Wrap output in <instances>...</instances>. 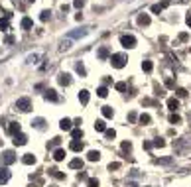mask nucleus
Here are the masks:
<instances>
[{
	"mask_svg": "<svg viewBox=\"0 0 191 187\" xmlns=\"http://www.w3.org/2000/svg\"><path fill=\"white\" fill-rule=\"evenodd\" d=\"M126 61H128V59H126L124 53H112L110 55V63H112V67H116V69H122L126 65Z\"/></svg>",
	"mask_w": 191,
	"mask_h": 187,
	"instance_id": "f257e3e1",
	"label": "nucleus"
},
{
	"mask_svg": "<svg viewBox=\"0 0 191 187\" xmlns=\"http://www.w3.org/2000/svg\"><path fill=\"white\" fill-rule=\"evenodd\" d=\"M16 160H18V158H16V154H14L12 150H6V152L0 154V163H2V166H12Z\"/></svg>",
	"mask_w": 191,
	"mask_h": 187,
	"instance_id": "f03ea898",
	"label": "nucleus"
},
{
	"mask_svg": "<svg viewBox=\"0 0 191 187\" xmlns=\"http://www.w3.org/2000/svg\"><path fill=\"white\" fill-rule=\"evenodd\" d=\"M120 44L126 49H132V47H136V38L130 36V34H124V36H120Z\"/></svg>",
	"mask_w": 191,
	"mask_h": 187,
	"instance_id": "7ed1b4c3",
	"label": "nucleus"
},
{
	"mask_svg": "<svg viewBox=\"0 0 191 187\" xmlns=\"http://www.w3.org/2000/svg\"><path fill=\"white\" fill-rule=\"evenodd\" d=\"M30 108H32V101H30L28 97H24V98H18V101H16V110L28 112Z\"/></svg>",
	"mask_w": 191,
	"mask_h": 187,
	"instance_id": "20e7f679",
	"label": "nucleus"
},
{
	"mask_svg": "<svg viewBox=\"0 0 191 187\" xmlns=\"http://www.w3.org/2000/svg\"><path fill=\"white\" fill-rule=\"evenodd\" d=\"M20 132H22V126L18 122H10V124H8V134L16 136V134H20Z\"/></svg>",
	"mask_w": 191,
	"mask_h": 187,
	"instance_id": "39448f33",
	"label": "nucleus"
},
{
	"mask_svg": "<svg viewBox=\"0 0 191 187\" xmlns=\"http://www.w3.org/2000/svg\"><path fill=\"white\" fill-rule=\"evenodd\" d=\"M24 144H28V136L26 134H16L14 136V146H24Z\"/></svg>",
	"mask_w": 191,
	"mask_h": 187,
	"instance_id": "423d86ee",
	"label": "nucleus"
},
{
	"mask_svg": "<svg viewBox=\"0 0 191 187\" xmlns=\"http://www.w3.org/2000/svg\"><path fill=\"white\" fill-rule=\"evenodd\" d=\"M43 97H46V101H51V103H57V101H59V97H57V93H55L53 89H47Z\"/></svg>",
	"mask_w": 191,
	"mask_h": 187,
	"instance_id": "0eeeda50",
	"label": "nucleus"
},
{
	"mask_svg": "<svg viewBox=\"0 0 191 187\" xmlns=\"http://www.w3.org/2000/svg\"><path fill=\"white\" fill-rule=\"evenodd\" d=\"M167 108L171 110V112H175V110L179 108V101L175 97H171V98H167Z\"/></svg>",
	"mask_w": 191,
	"mask_h": 187,
	"instance_id": "6e6552de",
	"label": "nucleus"
},
{
	"mask_svg": "<svg viewBox=\"0 0 191 187\" xmlns=\"http://www.w3.org/2000/svg\"><path fill=\"white\" fill-rule=\"evenodd\" d=\"M69 148H71L73 152H81V150L85 148V144L81 142V140H71V144H69Z\"/></svg>",
	"mask_w": 191,
	"mask_h": 187,
	"instance_id": "1a4fd4ad",
	"label": "nucleus"
},
{
	"mask_svg": "<svg viewBox=\"0 0 191 187\" xmlns=\"http://www.w3.org/2000/svg\"><path fill=\"white\" fill-rule=\"evenodd\" d=\"M57 81H59V85L67 87V85L71 83V75H69V73H59V79H57Z\"/></svg>",
	"mask_w": 191,
	"mask_h": 187,
	"instance_id": "9d476101",
	"label": "nucleus"
},
{
	"mask_svg": "<svg viewBox=\"0 0 191 187\" xmlns=\"http://www.w3.org/2000/svg\"><path fill=\"white\" fill-rule=\"evenodd\" d=\"M8 179H10V171H8L6 168H2V169H0V185L8 183Z\"/></svg>",
	"mask_w": 191,
	"mask_h": 187,
	"instance_id": "9b49d317",
	"label": "nucleus"
},
{
	"mask_svg": "<svg viewBox=\"0 0 191 187\" xmlns=\"http://www.w3.org/2000/svg\"><path fill=\"white\" fill-rule=\"evenodd\" d=\"M69 168H71V169H83V160H81V158L71 160V161H69Z\"/></svg>",
	"mask_w": 191,
	"mask_h": 187,
	"instance_id": "f8f14e48",
	"label": "nucleus"
},
{
	"mask_svg": "<svg viewBox=\"0 0 191 187\" xmlns=\"http://www.w3.org/2000/svg\"><path fill=\"white\" fill-rule=\"evenodd\" d=\"M170 6V2H167V0H164V2H160V4H154V6H152V12H162V10H164V8H167Z\"/></svg>",
	"mask_w": 191,
	"mask_h": 187,
	"instance_id": "ddd939ff",
	"label": "nucleus"
},
{
	"mask_svg": "<svg viewBox=\"0 0 191 187\" xmlns=\"http://www.w3.org/2000/svg\"><path fill=\"white\" fill-rule=\"evenodd\" d=\"M108 55H110V51H108V47H106V45H103L99 51H97V57H99V59H106Z\"/></svg>",
	"mask_w": 191,
	"mask_h": 187,
	"instance_id": "4468645a",
	"label": "nucleus"
},
{
	"mask_svg": "<svg viewBox=\"0 0 191 187\" xmlns=\"http://www.w3.org/2000/svg\"><path fill=\"white\" fill-rule=\"evenodd\" d=\"M22 161H24L26 166H33V163H36V156H33V154H24Z\"/></svg>",
	"mask_w": 191,
	"mask_h": 187,
	"instance_id": "2eb2a0df",
	"label": "nucleus"
},
{
	"mask_svg": "<svg viewBox=\"0 0 191 187\" xmlns=\"http://www.w3.org/2000/svg\"><path fill=\"white\" fill-rule=\"evenodd\" d=\"M53 160H55V161H61V160H65V150L57 148L55 152H53Z\"/></svg>",
	"mask_w": 191,
	"mask_h": 187,
	"instance_id": "dca6fc26",
	"label": "nucleus"
},
{
	"mask_svg": "<svg viewBox=\"0 0 191 187\" xmlns=\"http://www.w3.org/2000/svg\"><path fill=\"white\" fill-rule=\"evenodd\" d=\"M32 126H36L38 130H43V128H46V120H43V118H33Z\"/></svg>",
	"mask_w": 191,
	"mask_h": 187,
	"instance_id": "f3484780",
	"label": "nucleus"
},
{
	"mask_svg": "<svg viewBox=\"0 0 191 187\" xmlns=\"http://www.w3.org/2000/svg\"><path fill=\"white\" fill-rule=\"evenodd\" d=\"M87 158H89V161H99V160H100V152H97V150H91V152L87 154Z\"/></svg>",
	"mask_w": 191,
	"mask_h": 187,
	"instance_id": "a211bd4d",
	"label": "nucleus"
},
{
	"mask_svg": "<svg viewBox=\"0 0 191 187\" xmlns=\"http://www.w3.org/2000/svg\"><path fill=\"white\" fill-rule=\"evenodd\" d=\"M83 36H87V30H75V32H69V39L83 38Z\"/></svg>",
	"mask_w": 191,
	"mask_h": 187,
	"instance_id": "6ab92c4d",
	"label": "nucleus"
},
{
	"mask_svg": "<svg viewBox=\"0 0 191 187\" xmlns=\"http://www.w3.org/2000/svg\"><path fill=\"white\" fill-rule=\"evenodd\" d=\"M136 22H138L140 26H148V24H150V16H148V14H140Z\"/></svg>",
	"mask_w": 191,
	"mask_h": 187,
	"instance_id": "aec40b11",
	"label": "nucleus"
},
{
	"mask_svg": "<svg viewBox=\"0 0 191 187\" xmlns=\"http://www.w3.org/2000/svg\"><path fill=\"white\" fill-rule=\"evenodd\" d=\"M59 128H61V130H71V128H73V122L69 120V118H63V120L59 122Z\"/></svg>",
	"mask_w": 191,
	"mask_h": 187,
	"instance_id": "412c9836",
	"label": "nucleus"
},
{
	"mask_svg": "<svg viewBox=\"0 0 191 187\" xmlns=\"http://www.w3.org/2000/svg\"><path fill=\"white\" fill-rule=\"evenodd\" d=\"M79 101H81V104H87L89 103V91H79Z\"/></svg>",
	"mask_w": 191,
	"mask_h": 187,
	"instance_id": "4be33fe9",
	"label": "nucleus"
},
{
	"mask_svg": "<svg viewBox=\"0 0 191 187\" xmlns=\"http://www.w3.org/2000/svg\"><path fill=\"white\" fill-rule=\"evenodd\" d=\"M71 136H73V140H81V138H83V130L81 128H73Z\"/></svg>",
	"mask_w": 191,
	"mask_h": 187,
	"instance_id": "5701e85b",
	"label": "nucleus"
},
{
	"mask_svg": "<svg viewBox=\"0 0 191 187\" xmlns=\"http://www.w3.org/2000/svg\"><path fill=\"white\" fill-rule=\"evenodd\" d=\"M138 120H140V124H150V122H152L150 114H146V112H142V114L138 116Z\"/></svg>",
	"mask_w": 191,
	"mask_h": 187,
	"instance_id": "b1692460",
	"label": "nucleus"
},
{
	"mask_svg": "<svg viewBox=\"0 0 191 187\" xmlns=\"http://www.w3.org/2000/svg\"><path fill=\"white\" fill-rule=\"evenodd\" d=\"M112 114H114L112 106H103V116H105V118H112Z\"/></svg>",
	"mask_w": 191,
	"mask_h": 187,
	"instance_id": "393cba45",
	"label": "nucleus"
},
{
	"mask_svg": "<svg viewBox=\"0 0 191 187\" xmlns=\"http://www.w3.org/2000/svg\"><path fill=\"white\" fill-rule=\"evenodd\" d=\"M49 173H51L53 177H55V179H65V173H61L59 169H55V168H53V169H49Z\"/></svg>",
	"mask_w": 191,
	"mask_h": 187,
	"instance_id": "a878e982",
	"label": "nucleus"
},
{
	"mask_svg": "<svg viewBox=\"0 0 191 187\" xmlns=\"http://www.w3.org/2000/svg\"><path fill=\"white\" fill-rule=\"evenodd\" d=\"M97 95H99L100 98H105L106 95H108V89H106V85H103V87H99V89H97Z\"/></svg>",
	"mask_w": 191,
	"mask_h": 187,
	"instance_id": "bb28decb",
	"label": "nucleus"
},
{
	"mask_svg": "<svg viewBox=\"0 0 191 187\" xmlns=\"http://www.w3.org/2000/svg\"><path fill=\"white\" fill-rule=\"evenodd\" d=\"M95 130H99V132H105V130H106L105 120H97V122H95Z\"/></svg>",
	"mask_w": 191,
	"mask_h": 187,
	"instance_id": "cd10ccee",
	"label": "nucleus"
},
{
	"mask_svg": "<svg viewBox=\"0 0 191 187\" xmlns=\"http://www.w3.org/2000/svg\"><path fill=\"white\" fill-rule=\"evenodd\" d=\"M75 69H77V73H79L81 77H85V75H87V69H85V65H83V63H77V65H75Z\"/></svg>",
	"mask_w": 191,
	"mask_h": 187,
	"instance_id": "c85d7f7f",
	"label": "nucleus"
},
{
	"mask_svg": "<svg viewBox=\"0 0 191 187\" xmlns=\"http://www.w3.org/2000/svg\"><path fill=\"white\" fill-rule=\"evenodd\" d=\"M32 26H33L32 18H24V20H22V28H24V30H30Z\"/></svg>",
	"mask_w": 191,
	"mask_h": 187,
	"instance_id": "c756f323",
	"label": "nucleus"
},
{
	"mask_svg": "<svg viewBox=\"0 0 191 187\" xmlns=\"http://www.w3.org/2000/svg\"><path fill=\"white\" fill-rule=\"evenodd\" d=\"M170 122L171 124H179V122H181V116L175 114V112H171V114H170Z\"/></svg>",
	"mask_w": 191,
	"mask_h": 187,
	"instance_id": "7c9ffc66",
	"label": "nucleus"
},
{
	"mask_svg": "<svg viewBox=\"0 0 191 187\" xmlns=\"http://www.w3.org/2000/svg\"><path fill=\"white\" fill-rule=\"evenodd\" d=\"M105 136H106V140H114V136H116V132L112 128H106L105 130Z\"/></svg>",
	"mask_w": 191,
	"mask_h": 187,
	"instance_id": "2f4dec72",
	"label": "nucleus"
},
{
	"mask_svg": "<svg viewBox=\"0 0 191 187\" xmlns=\"http://www.w3.org/2000/svg\"><path fill=\"white\" fill-rule=\"evenodd\" d=\"M142 69H144L146 73H150L152 69H154V63H152V61H144V63H142Z\"/></svg>",
	"mask_w": 191,
	"mask_h": 187,
	"instance_id": "473e14b6",
	"label": "nucleus"
},
{
	"mask_svg": "<svg viewBox=\"0 0 191 187\" xmlns=\"http://www.w3.org/2000/svg\"><path fill=\"white\" fill-rule=\"evenodd\" d=\"M152 146H156V148H164V146H165V142L162 140V138H156V140L152 142Z\"/></svg>",
	"mask_w": 191,
	"mask_h": 187,
	"instance_id": "72a5a7b5",
	"label": "nucleus"
},
{
	"mask_svg": "<svg viewBox=\"0 0 191 187\" xmlns=\"http://www.w3.org/2000/svg\"><path fill=\"white\" fill-rule=\"evenodd\" d=\"M87 185H89V187H99V179H95V177H89V179H87Z\"/></svg>",
	"mask_w": 191,
	"mask_h": 187,
	"instance_id": "f704fd0d",
	"label": "nucleus"
},
{
	"mask_svg": "<svg viewBox=\"0 0 191 187\" xmlns=\"http://www.w3.org/2000/svg\"><path fill=\"white\" fill-rule=\"evenodd\" d=\"M40 20H41V22H47V20H49V12H47V10H43V12L40 14Z\"/></svg>",
	"mask_w": 191,
	"mask_h": 187,
	"instance_id": "c9c22d12",
	"label": "nucleus"
},
{
	"mask_svg": "<svg viewBox=\"0 0 191 187\" xmlns=\"http://www.w3.org/2000/svg\"><path fill=\"white\" fill-rule=\"evenodd\" d=\"M8 28V18H0V30H6Z\"/></svg>",
	"mask_w": 191,
	"mask_h": 187,
	"instance_id": "e433bc0d",
	"label": "nucleus"
},
{
	"mask_svg": "<svg viewBox=\"0 0 191 187\" xmlns=\"http://www.w3.org/2000/svg\"><path fill=\"white\" fill-rule=\"evenodd\" d=\"M165 87H167V89H173V87H175V81H173V79H165Z\"/></svg>",
	"mask_w": 191,
	"mask_h": 187,
	"instance_id": "4c0bfd02",
	"label": "nucleus"
},
{
	"mask_svg": "<svg viewBox=\"0 0 191 187\" xmlns=\"http://www.w3.org/2000/svg\"><path fill=\"white\" fill-rule=\"evenodd\" d=\"M118 168H120L118 161H110V163H108V169H110V171H112V169H118Z\"/></svg>",
	"mask_w": 191,
	"mask_h": 187,
	"instance_id": "58836bf2",
	"label": "nucleus"
},
{
	"mask_svg": "<svg viewBox=\"0 0 191 187\" xmlns=\"http://www.w3.org/2000/svg\"><path fill=\"white\" fill-rule=\"evenodd\" d=\"M73 6H75V8H83V6H85V0H75Z\"/></svg>",
	"mask_w": 191,
	"mask_h": 187,
	"instance_id": "ea45409f",
	"label": "nucleus"
},
{
	"mask_svg": "<svg viewBox=\"0 0 191 187\" xmlns=\"http://www.w3.org/2000/svg\"><path fill=\"white\" fill-rule=\"evenodd\" d=\"M69 47H71V41L67 39V41H63V44H61V51H65V49H69Z\"/></svg>",
	"mask_w": 191,
	"mask_h": 187,
	"instance_id": "a19ab883",
	"label": "nucleus"
},
{
	"mask_svg": "<svg viewBox=\"0 0 191 187\" xmlns=\"http://www.w3.org/2000/svg\"><path fill=\"white\" fill-rule=\"evenodd\" d=\"M116 91L124 93V91H126V83H116Z\"/></svg>",
	"mask_w": 191,
	"mask_h": 187,
	"instance_id": "79ce46f5",
	"label": "nucleus"
},
{
	"mask_svg": "<svg viewBox=\"0 0 191 187\" xmlns=\"http://www.w3.org/2000/svg\"><path fill=\"white\" fill-rule=\"evenodd\" d=\"M130 148H132L130 142H122V150H124V152H130Z\"/></svg>",
	"mask_w": 191,
	"mask_h": 187,
	"instance_id": "37998d69",
	"label": "nucleus"
},
{
	"mask_svg": "<svg viewBox=\"0 0 191 187\" xmlns=\"http://www.w3.org/2000/svg\"><path fill=\"white\" fill-rule=\"evenodd\" d=\"M38 59H40V55H30V57H28V63H36Z\"/></svg>",
	"mask_w": 191,
	"mask_h": 187,
	"instance_id": "c03bdc74",
	"label": "nucleus"
},
{
	"mask_svg": "<svg viewBox=\"0 0 191 187\" xmlns=\"http://www.w3.org/2000/svg\"><path fill=\"white\" fill-rule=\"evenodd\" d=\"M177 95L179 97H187V91L185 89H177Z\"/></svg>",
	"mask_w": 191,
	"mask_h": 187,
	"instance_id": "a18cd8bd",
	"label": "nucleus"
},
{
	"mask_svg": "<svg viewBox=\"0 0 191 187\" xmlns=\"http://www.w3.org/2000/svg\"><path fill=\"white\" fill-rule=\"evenodd\" d=\"M187 38H189V36H187V34H179V39H181V41H187Z\"/></svg>",
	"mask_w": 191,
	"mask_h": 187,
	"instance_id": "49530a36",
	"label": "nucleus"
},
{
	"mask_svg": "<svg viewBox=\"0 0 191 187\" xmlns=\"http://www.w3.org/2000/svg\"><path fill=\"white\" fill-rule=\"evenodd\" d=\"M185 22H187V26H189V28H191V12H189V14H187V16H185Z\"/></svg>",
	"mask_w": 191,
	"mask_h": 187,
	"instance_id": "de8ad7c7",
	"label": "nucleus"
}]
</instances>
